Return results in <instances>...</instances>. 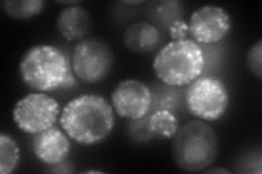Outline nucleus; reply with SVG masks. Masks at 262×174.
Listing matches in <instances>:
<instances>
[{
    "label": "nucleus",
    "instance_id": "obj_1",
    "mask_svg": "<svg viewBox=\"0 0 262 174\" xmlns=\"http://www.w3.org/2000/svg\"><path fill=\"white\" fill-rule=\"evenodd\" d=\"M59 122L66 134L76 143L93 146L104 142L113 132L114 109L102 96L84 94L63 107Z\"/></svg>",
    "mask_w": 262,
    "mask_h": 174
},
{
    "label": "nucleus",
    "instance_id": "obj_2",
    "mask_svg": "<svg viewBox=\"0 0 262 174\" xmlns=\"http://www.w3.org/2000/svg\"><path fill=\"white\" fill-rule=\"evenodd\" d=\"M24 85L33 92L49 93L76 84L71 60L60 48L39 44L24 53L19 64Z\"/></svg>",
    "mask_w": 262,
    "mask_h": 174
},
{
    "label": "nucleus",
    "instance_id": "obj_3",
    "mask_svg": "<svg viewBox=\"0 0 262 174\" xmlns=\"http://www.w3.org/2000/svg\"><path fill=\"white\" fill-rule=\"evenodd\" d=\"M171 153L179 169L203 172L215 161L219 153V138L214 129L202 120L185 123L173 137Z\"/></svg>",
    "mask_w": 262,
    "mask_h": 174
},
{
    "label": "nucleus",
    "instance_id": "obj_4",
    "mask_svg": "<svg viewBox=\"0 0 262 174\" xmlns=\"http://www.w3.org/2000/svg\"><path fill=\"white\" fill-rule=\"evenodd\" d=\"M206 57L199 44L192 39L171 40L164 45L153 61V70L160 82L184 87L200 78Z\"/></svg>",
    "mask_w": 262,
    "mask_h": 174
},
{
    "label": "nucleus",
    "instance_id": "obj_5",
    "mask_svg": "<svg viewBox=\"0 0 262 174\" xmlns=\"http://www.w3.org/2000/svg\"><path fill=\"white\" fill-rule=\"evenodd\" d=\"M186 109L199 120L210 122L224 117L229 106V93L220 79L198 78L185 90Z\"/></svg>",
    "mask_w": 262,
    "mask_h": 174
},
{
    "label": "nucleus",
    "instance_id": "obj_6",
    "mask_svg": "<svg viewBox=\"0 0 262 174\" xmlns=\"http://www.w3.org/2000/svg\"><path fill=\"white\" fill-rule=\"evenodd\" d=\"M114 63V55L105 41L84 38L73 48L71 67L76 78L86 84H96L108 76Z\"/></svg>",
    "mask_w": 262,
    "mask_h": 174
},
{
    "label": "nucleus",
    "instance_id": "obj_7",
    "mask_svg": "<svg viewBox=\"0 0 262 174\" xmlns=\"http://www.w3.org/2000/svg\"><path fill=\"white\" fill-rule=\"evenodd\" d=\"M60 114L58 102L45 93L33 92L14 105L13 121L24 133L35 135L54 127Z\"/></svg>",
    "mask_w": 262,
    "mask_h": 174
},
{
    "label": "nucleus",
    "instance_id": "obj_8",
    "mask_svg": "<svg viewBox=\"0 0 262 174\" xmlns=\"http://www.w3.org/2000/svg\"><path fill=\"white\" fill-rule=\"evenodd\" d=\"M188 27L196 44H217L231 32L232 19L224 8L207 5L191 14Z\"/></svg>",
    "mask_w": 262,
    "mask_h": 174
},
{
    "label": "nucleus",
    "instance_id": "obj_9",
    "mask_svg": "<svg viewBox=\"0 0 262 174\" xmlns=\"http://www.w3.org/2000/svg\"><path fill=\"white\" fill-rule=\"evenodd\" d=\"M151 106V88L140 80L121 81L112 93L113 109L122 119H141L149 114Z\"/></svg>",
    "mask_w": 262,
    "mask_h": 174
},
{
    "label": "nucleus",
    "instance_id": "obj_10",
    "mask_svg": "<svg viewBox=\"0 0 262 174\" xmlns=\"http://www.w3.org/2000/svg\"><path fill=\"white\" fill-rule=\"evenodd\" d=\"M69 136L58 128H51L35 134L32 149L37 160L47 165H55L67 159L71 151Z\"/></svg>",
    "mask_w": 262,
    "mask_h": 174
},
{
    "label": "nucleus",
    "instance_id": "obj_11",
    "mask_svg": "<svg viewBox=\"0 0 262 174\" xmlns=\"http://www.w3.org/2000/svg\"><path fill=\"white\" fill-rule=\"evenodd\" d=\"M162 32L151 22L139 21L127 28L124 34V44L128 51L146 55L162 48Z\"/></svg>",
    "mask_w": 262,
    "mask_h": 174
},
{
    "label": "nucleus",
    "instance_id": "obj_12",
    "mask_svg": "<svg viewBox=\"0 0 262 174\" xmlns=\"http://www.w3.org/2000/svg\"><path fill=\"white\" fill-rule=\"evenodd\" d=\"M56 26L60 36L67 41H80L89 34L92 21L84 8L70 6L59 12Z\"/></svg>",
    "mask_w": 262,
    "mask_h": 174
},
{
    "label": "nucleus",
    "instance_id": "obj_13",
    "mask_svg": "<svg viewBox=\"0 0 262 174\" xmlns=\"http://www.w3.org/2000/svg\"><path fill=\"white\" fill-rule=\"evenodd\" d=\"M150 88L152 93V106L149 114L158 110H166L176 114L186 108L185 90L182 87L166 85L160 82L159 84H154Z\"/></svg>",
    "mask_w": 262,
    "mask_h": 174
},
{
    "label": "nucleus",
    "instance_id": "obj_14",
    "mask_svg": "<svg viewBox=\"0 0 262 174\" xmlns=\"http://www.w3.org/2000/svg\"><path fill=\"white\" fill-rule=\"evenodd\" d=\"M146 14L160 31L168 32L173 23L182 20L183 5L179 2H154L149 4Z\"/></svg>",
    "mask_w": 262,
    "mask_h": 174
},
{
    "label": "nucleus",
    "instance_id": "obj_15",
    "mask_svg": "<svg viewBox=\"0 0 262 174\" xmlns=\"http://www.w3.org/2000/svg\"><path fill=\"white\" fill-rule=\"evenodd\" d=\"M149 126L155 137L173 138L179 129V121L175 113L158 110L149 114Z\"/></svg>",
    "mask_w": 262,
    "mask_h": 174
},
{
    "label": "nucleus",
    "instance_id": "obj_16",
    "mask_svg": "<svg viewBox=\"0 0 262 174\" xmlns=\"http://www.w3.org/2000/svg\"><path fill=\"white\" fill-rule=\"evenodd\" d=\"M42 0H6L3 3L5 13L14 20H29L44 9Z\"/></svg>",
    "mask_w": 262,
    "mask_h": 174
},
{
    "label": "nucleus",
    "instance_id": "obj_17",
    "mask_svg": "<svg viewBox=\"0 0 262 174\" xmlns=\"http://www.w3.org/2000/svg\"><path fill=\"white\" fill-rule=\"evenodd\" d=\"M21 153L14 138L6 133L0 135V173L11 174L18 168Z\"/></svg>",
    "mask_w": 262,
    "mask_h": 174
},
{
    "label": "nucleus",
    "instance_id": "obj_18",
    "mask_svg": "<svg viewBox=\"0 0 262 174\" xmlns=\"http://www.w3.org/2000/svg\"><path fill=\"white\" fill-rule=\"evenodd\" d=\"M127 135L131 142L137 144L149 143L155 138L149 126V114L141 119L129 121L127 126Z\"/></svg>",
    "mask_w": 262,
    "mask_h": 174
},
{
    "label": "nucleus",
    "instance_id": "obj_19",
    "mask_svg": "<svg viewBox=\"0 0 262 174\" xmlns=\"http://www.w3.org/2000/svg\"><path fill=\"white\" fill-rule=\"evenodd\" d=\"M247 65L252 76L257 79L262 77V40L259 39L253 44L247 55Z\"/></svg>",
    "mask_w": 262,
    "mask_h": 174
},
{
    "label": "nucleus",
    "instance_id": "obj_20",
    "mask_svg": "<svg viewBox=\"0 0 262 174\" xmlns=\"http://www.w3.org/2000/svg\"><path fill=\"white\" fill-rule=\"evenodd\" d=\"M167 33L171 40H184L187 39L188 33H189V27H188V23L184 20H178L173 23V26L169 28Z\"/></svg>",
    "mask_w": 262,
    "mask_h": 174
},
{
    "label": "nucleus",
    "instance_id": "obj_21",
    "mask_svg": "<svg viewBox=\"0 0 262 174\" xmlns=\"http://www.w3.org/2000/svg\"><path fill=\"white\" fill-rule=\"evenodd\" d=\"M203 172H206V173H223V174L232 173V171H229L225 168H213V169H209V170H204Z\"/></svg>",
    "mask_w": 262,
    "mask_h": 174
},
{
    "label": "nucleus",
    "instance_id": "obj_22",
    "mask_svg": "<svg viewBox=\"0 0 262 174\" xmlns=\"http://www.w3.org/2000/svg\"><path fill=\"white\" fill-rule=\"evenodd\" d=\"M58 4H61V5H77L79 4L78 2H61V3H58Z\"/></svg>",
    "mask_w": 262,
    "mask_h": 174
},
{
    "label": "nucleus",
    "instance_id": "obj_23",
    "mask_svg": "<svg viewBox=\"0 0 262 174\" xmlns=\"http://www.w3.org/2000/svg\"><path fill=\"white\" fill-rule=\"evenodd\" d=\"M127 5H142V4H145L144 2H129V3H126Z\"/></svg>",
    "mask_w": 262,
    "mask_h": 174
},
{
    "label": "nucleus",
    "instance_id": "obj_24",
    "mask_svg": "<svg viewBox=\"0 0 262 174\" xmlns=\"http://www.w3.org/2000/svg\"><path fill=\"white\" fill-rule=\"evenodd\" d=\"M85 173H102L101 171H95V170H92V171H85Z\"/></svg>",
    "mask_w": 262,
    "mask_h": 174
}]
</instances>
